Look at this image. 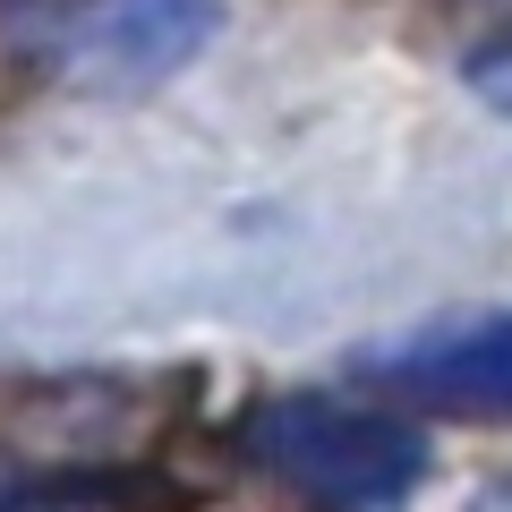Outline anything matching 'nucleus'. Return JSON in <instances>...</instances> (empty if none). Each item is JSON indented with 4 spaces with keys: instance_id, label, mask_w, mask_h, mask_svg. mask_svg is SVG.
<instances>
[{
    "instance_id": "obj_1",
    "label": "nucleus",
    "mask_w": 512,
    "mask_h": 512,
    "mask_svg": "<svg viewBox=\"0 0 512 512\" xmlns=\"http://www.w3.org/2000/svg\"><path fill=\"white\" fill-rule=\"evenodd\" d=\"M239 461L308 512H410L427 487V436L384 402L274 393L239 419Z\"/></svg>"
},
{
    "instance_id": "obj_3",
    "label": "nucleus",
    "mask_w": 512,
    "mask_h": 512,
    "mask_svg": "<svg viewBox=\"0 0 512 512\" xmlns=\"http://www.w3.org/2000/svg\"><path fill=\"white\" fill-rule=\"evenodd\" d=\"M376 376L393 384V393H410V402L427 410H461V419H495L512 393V325L495 308L461 316V325H427L419 342L384 350Z\"/></svg>"
},
{
    "instance_id": "obj_2",
    "label": "nucleus",
    "mask_w": 512,
    "mask_h": 512,
    "mask_svg": "<svg viewBox=\"0 0 512 512\" xmlns=\"http://www.w3.org/2000/svg\"><path fill=\"white\" fill-rule=\"evenodd\" d=\"M35 52L77 86H163L188 60L214 52L222 35V0H35Z\"/></svg>"
}]
</instances>
